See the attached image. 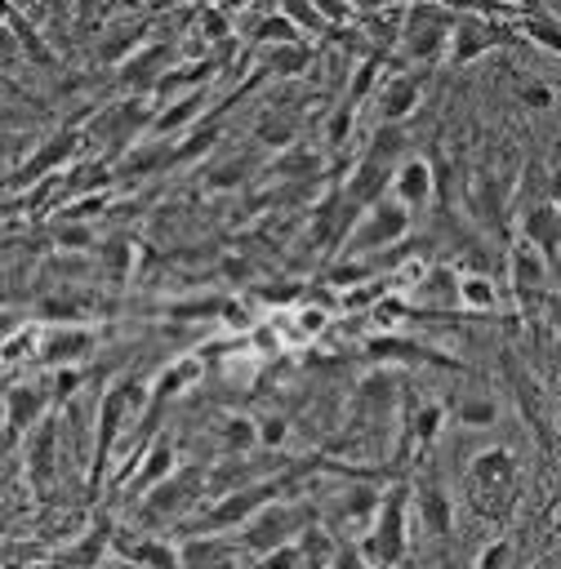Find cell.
Masks as SVG:
<instances>
[{
	"instance_id": "ba28073f",
	"label": "cell",
	"mask_w": 561,
	"mask_h": 569,
	"mask_svg": "<svg viewBox=\"0 0 561 569\" xmlns=\"http://www.w3.org/2000/svg\"><path fill=\"white\" fill-rule=\"evenodd\" d=\"M134 413V405H129V396H125V387L116 382V387H107V396H102V405H98V422H94V467H89V485L98 489V480H102V471H107V458H111V449H116V436H120V422Z\"/></svg>"
},
{
	"instance_id": "4316f807",
	"label": "cell",
	"mask_w": 561,
	"mask_h": 569,
	"mask_svg": "<svg viewBox=\"0 0 561 569\" xmlns=\"http://www.w3.org/2000/svg\"><path fill=\"white\" fill-rule=\"evenodd\" d=\"M107 542H116V538H111V520H107V516H98V520L80 533V547L62 551V556H58V565H98Z\"/></svg>"
},
{
	"instance_id": "8d00e7d4",
	"label": "cell",
	"mask_w": 561,
	"mask_h": 569,
	"mask_svg": "<svg viewBox=\"0 0 561 569\" xmlns=\"http://www.w3.org/2000/svg\"><path fill=\"white\" fill-rule=\"evenodd\" d=\"M98 271L111 276V280H125L134 271V244L125 236H111L102 249H98Z\"/></svg>"
},
{
	"instance_id": "8fae6325",
	"label": "cell",
	"mask_w": 561,
	"mask_h": 569,
	"mask_svg": "<svg viewBox=\"0 0 561 569\" xmlns=\"http://www.w3.org/2000/svg\"><path fill=\"white\" fill-rule=\"evenodd\" d=\"M508 276H512L516 302H521V307H539L543 284H548V258H543V249H534L530 240H521V244L508 253Z\"/></svg>"
},
{
	"instance_id": "cb8c5ba5",
	"label": "cell",
	"mask_w": 561,
	"mask_h": 569,
	"mask_svg": "<svg viewBox=\"0 0 561 569\" xmlns=\"http://www.w3.org/2000/svg\"><path fill=\"white\" fill-rule=\"evenodd\" d=\"M419 107V80L414 76H392L378 89V120H405Z\"/></svg>"
},
{
	"instance_id": "484cf974",
	"label": "cell",
	"mask_w": 561,
	"mask_h": 569,
	"mask_svg": "<svg viewBox=\"0 0 561 569\" xmlns=\"http://www.w3.org/2000/svg\"><path fill=\"white\" fill-rule=\"evenodd\" d=\"M396 400V378L392 373H365L361 387H356V409L370 413V418H383Z\"/></svg>"
},
{
	"instance_id": "52a82bcc",
	"label": "cell",
	"mask_w": 561,
	"mask_h": 569,
	"mask_svg": "<svg viewBox=\"0 0 561 569\" xmlns=\"http://www.w3.org/2000/svg\"><path fill=\"white\" fill-rule=\"evenodd\" d=\"M80 147H85V133H80L76 124L49 133V138L31 151V160H22V164L9 169V191H22V187H31V182H40V178H53L67 160H76Z\"/></svg>"
},
{
	"instance_id": "681fc988",
	"label": "cell",
	"mask_w": 561,
	"mask_h": 569,
	"mask_svg": "<svg viewBox=\"0 0 561 569\" xmlns=\"http://www.w3.org/2000/svg\"><path fill=\"white\" fill-rule=\"evenodd\" d=\"M325 311H329V307H321V302H316V307H298V316H294V320H298V333H303V338H316V333L325 329V320H329Z\"/></svg>"
},
{
	"instance_id": "83f0119b",
	"label": "cell",
	"mask_w": 561,
	"mask_h": 569,
	"mask_svg": "<svg viewBox=\"0 0 561 569\" xmlns=\"http://www.w3.org/2000/svg\"><path fill=\"white\" fill-rule=\"evenodd\" d=\"M227 560H236V551L218 533H196L178 551V565H227Z\"/></svg>"
},
{
	"instance_id": "d6986e66",
	"label": "cell",
	"mask_w": 561,
	"mask_h": 569,
	"mask_svg": "<svg viewBox=\"0 0 561 569\" xmlns=\"http://www.w3.org/2000/svg\"><path fill=\"white\" fill-rule=\"evenodd\" d=\"M432 191H436V173H432V164L419 160V156H405V160L396 164V173H392V196H401L410 209H419V204L432 200Z\"/></svg>"
},
{
	"instance_id": "ac0fdd59",
	"label": "cell",
	"mask_w": 561,
	"mask_h": 569,
	"mask_svg": "<svg viewBox=\"0 0 561 569\" xmlns=\"http://www.w3.org/2000/svg\"><path fill=\"white\" fill-rule=\"evenodd\" d=\"M414 498H419V520H423V529H427L432 538H450V533H454V502H450V493L441 489V480H436V476H423Z\"/></svg>"
},
{
	"instance_id": "d4e9b609",
	"label": "cell",
	"mask_w": 561,
	"mask_h": 569,
	"mask_svg": "<svg viewBox=\"0 0 561 569\" xmlns=\"http://www.w3.org/2000/svg\"><path fill=\"white\" fill-rule=\"evenodd\" d=\"M174 156H178L174 142H142V147H134V151L125 156L120 178H147V173H156V169H169Z\"/></svg>"
},
{
	"instance_id": "7dc6e473",
	"label": "cell",
	"mask_w": 561,
	"mask_h": 569,
	"mask_svg": "<svg viewBox=\"0 0 561 569\" xmlns=\"http://www.w3.org/2000/svg\"><path fill=\"white\" fill-rule=\"evenodd\" d=\"M521 31H525L530 40H539L543 49L561 53V27H557V22H548V18H525V22H521Z\"/></svg>"
},
{
	"instance_id": "4dcf8cb0",
	"label": "cell",
	"mask_w": 561,
	"mask_h": 569,
	"mask_svg": "<svg viewBox=\"0 0 561 569\" xmlns=\"http://www.w3.org/2000/svg\"><path fill=\"white\" fill-rule=\"evenodd\" d=\"M459 307H468V311H494L499 307V289H494V280L490 276H481V271H468V276H459Z\"/></svg>"
},
{
	"instance_id": "6f0895ef",
	"label": "cell",
	"mask_w": 561,
	"mask_h": 569,
	"mask_svg": "<svg viewBox=\"0 0 561 569\" xmlns=\"http://www.w3.org/2000/svg\"><path fill=\"white\" fill-rule=\"evenodd\" d=\"M508 560H512V547H508L503 538H499V542H490V547L476 556V565H485V569H490V565H508Z\"/></svg>"
},
{
	"instance_id": "9c48e42d",
	"label": "cell",
	"mask_w": 561,
	"mask_h": 569,
	"mask_svg": "<svg viewBox=\"0 0 561 569\" xmlns=\"http://www.w3.org/2000/svg\"><path fill=\"white\" fill-rule=\"evenodd\" d=\"M209 476L200 471V467H183V471H174V476H165L160 485H151L147 489V511L151 516H160V520H174L183 507H191L209 485H205Z\"/></svg>"
},
{
	"instance_id": "6da1fadb",
	"label": "cell",
	"mask_w": 561,
	"mask_h": 569,
	"mask_svg": "<svg viewBox=\"0 0 561 569\" xmlns=\"http://www.w3.org/2000/svg\"><path fill=\"white\" fill-rule=\"evenodd\" d=\"M405 516H410V485L392 480L383 489V502L361 538V560L365 565H401L410 556V538H405Z\"/></svg>"
},
{
	"instance_id": "7bdbcfd3",
	"label": "cell",
	"mask_w": 561,
	"mask_h": 569,
	"mask_svg": "<svg viewBox=\"0 0 561 569\" xmlns=\"http://www.w3.org/2000/svg\"><path fill=\"white\" fill-rule=\"evenodd\" d=\"M494 400L490 396H463L459 405H454V418L463 422V427H490L494 422Z\"/></svg>"
},
{
	"instance_id": "e0dca14e",
	"label": "cell",
	"mask_w": 561,
	"mask_h": 569,
	"mask_svg": "<svg viewBox=\"0 0 561 569\" xmlns=\"http://www.w3.org/2000/svg\"><path fill=\"white\" fill-rule=\"evenodd\" d=\"M45 387H36V382H22V387H9V396H4V427H9V445H18V436L22 431H31L36 422H40V413H45Z\"/></svg>"
},
{
	"instance_id": "8992f818",
	"label": "cell",
	"mask_w": 561,
	"mask_h": 569,
	"mask_svg": "<svg viewBox=\"0 0 561 569\" xmlns=\"http://www.w3.org/2000/svg\"><path fill=\"white\" fill-rule=\"evenodd\" d=\"M450 27H454V13L436 9V4H410L405 18H401V53L410 62H432L450 49Z\"/></svg>"
},
{
	"instance_id": "44dd1931",
	"label": "cell",
	"mask_w": 561,
	"mask_h": 569,
	"mask_svg": "<svg viewBox=\"0 0 561 569\" xmlns=\"http://www.w3.org/2000/svg\"><path fill=\"white\" fill-rule=\"evenodd\" d=\"M53 453H58V418L49 413V418L36 427V436L27 440V467H31L36 489L49 485V476H53Z\"/></svg>"
},
{
	"instance_id": "816d5d0a",
	"label": "cell",
	"mask_w": 561,
	"mask_h": 569,
	"mask_svg": "<svg viewBox=\"0 0 561 569\" xmlns=\"http://www.w3.org/2000/svg\"><path fill=\"white\" fill-rule=\"evenodd\" d=\"M76 387H80V369H71V365H58V373H53V382H49L53 400H67Z\"/></svg>"
},
{
	"instance_id": "277c9868",
	"label": "cell",
	"mask_w": 561,
	"mask_h": 569,
	"mask_svg": "<svg viewBox=\"0 0 561 569\" xmlns=\"http://www.w3.org/2000/svg\"><path fill=\"white\" fill-rule=\"evenodd\" d=\"M280 489H285V480L276 476V480H249V485H240V489H227V493H218V502L214 507H205L196 520H191V529L196 533H223V529H240L258 507H267L272 498H280Z\"/></svg>"
},
{
	"instance_id": "836d02e7",
	"label": "cell",
	"mask_w": 561,
	"mask_h": 569,
	"mask_svg": "<svg viewBox=\"0 0 561 569\" xmlns=\"http://www.w3.org/2000/svg\"><path fill=\"white\" fill-rule=\"evenodd\" d=\"M365 156H378V160H387V164H401V160H405V129H401V120H378V129H374Z\"/></svg>"
},
{
	"instance_id": "2e32d148",
	"label": "cell",
	"mask_w": 561,
	"mask_h": 569,
	"mask_svg": "<svg viewBox=\"0 0 561 569\" xmlns=\"http://www.w3.org/2000/svg\"><path fill=\"white\" fill-rule=\"evenodd\" d=\"M414 302L432 316H441L445 307H459V276L454 267L436 262V267H423L419 280H414Z\"/></svg>"
},
{
	"instance_id": "ab89813d",
	"label": "cell",
	"mask_w": 561,
	"mask_h": 569,
	"mask_svg": "<svg viewBox=\"0 0 561 569\" xmlns=\"http://www.w3.org/2000/svg\"><path fill=\"white\" fill-rule=\"evenodd\" d=\"M249 178V156H232V160H218L205 169V187L214 191H227V187H240Z\"/></svg>"
},
{
	"instance_id": "d6a6232c",
	"label": "cell",
	"mask_w": 561,
	"mask_h": 569,
	"mask_svg": "<svg viewBox=\"0 0 561 569\" xmlns=\"http://www.w3.org/2000/svg\"><path fill=\"white\" fill-rule=\"evenodd\" d=\"M312 67V49L303 40H289V44H272L267 49V71L272 76H303Z\"/></svg>"
},
{
	"instance_id": "5b68a950",
	"label": "cell",
	"mask_w": 561,
	"mask_h": 569,
	"mask_svg": "<svg viewBox=\"0 0 561 569\" xmlns=\"http://www.w3.org/2000/svg\"><path fill=\"white\" fill-rule=\"evenodd\" d=\"M307 520H316V516H312V507L276 502V498H272L267 507H258V511L240 525V547H245V551H254V556H267L272 547H280V542H289V538H298Z\"/></svg>"
},
{
	"instance_id": "db71d44e",
	"label": "cell",
	"mask_w": 561,
	"mask_h": 569,
	"mask_svg": "<svg viewBox=\"0 0 561 569\" xmlns=\"http://www.w3.org/2000/svg\"><path fill=\"white\" fill-rule=\"evenodd\" d=\"M36 347H40V333H31V329H27V333H13V338L4 342V360L13 365L22 351H36Z\"/></svg>"
},
{
	"instance_id": "ee69618b",
	"label": "cell",
	"mask_w": 561,
	"mask_h": 569,
	"mask_svg": "<svg viewBox=\"0 0 561 569\" xmlns=\"http://www.w3.org/2000/svg\"><path fill=\"white\" fill-rule=\"evenodd\" d=\"M374 80H378V53H370V58H365V62L356 67V76H352V89L343 93V102H347V107L356 111V107L365 102V93L374 89Z\"/></svg>"
},
{
	"instance_id": "f5cc1de1",
	"label": "cell",
	"mask_w": 561,
	"mask_h": 569,
	"mask_svg": "<svg viewBox=\"0 0 561 569\" xmlns=\"http://www.w3.org/2000/svg\"><path fill=\"white\" fill-rule=\"evenodd\" d=\"M200 36H205V40H232L223 9H205V13H200Z\"/></svg>"
},
{
	"instance_id": "f35d334b",
	"label": "cell",
	"mask_w": 561,
	"mask_h": 569,
	"mask_svg": "<svg viewBox=\"0 0 561 569\" xmlns=\"http://www.w3.org/2000/svg\"><path fill=\"white\" fill-rule=\"evenodd\" d=\"M316 169H321L316 151H285V156H276V160H272V173H276V178H285V182L316 178Z\"/></svg>"
},
{
	"instance_id": "d590c367",
	"label": "cell",
	"mask_w": 561,
	"mask_h": 569,
	"mask_svg": "<svg viewBox=\"0 0 561 569\" xmlns=\"http://www.w3.org/2000/svg\"><path fill=\"white\" fill-rule=\"evenodd\" d=\"M138 40H142V27H138V22H120V27H111V31H107V40H102L98 58L120 67V62H125V58L138 49Z\"/></svg>"
},
{
	"instance_id": "4fadbf2b",
	"label": "cell",
	"mask_w": 561,
	"mask_h": 569,
	"mask_svg": "<svg viewBox=\"0 0 561 569\" xmlns=\"http://www.w3.org/2000/svg\"><path fill=\"white\" fill-rule=\"evenodd\" d=\"M169 40H156V44H138L125 62H120V84L125 89H156L165 80V67H169Z\"/></svg>"
},
{
	"instance_id": "9a60e30c",
	"label": "cell",
	"mask_w": 561,
	"mask_h": 569,
	"mask_svg": "<svg viewBox=\"0 0 561 569\" xmlns=\"http://www.w3.org/2000/svg\"><path fill=\"white\" fill-rule=\"evenodd\" d=\"M392 173H396V164H387L378 156H361L352 178H347V187H343V196L365 209V204H374V200H383L392 191Z\"/></svg>"
},
{
	"instance_id": "603a6c76",
	"label": "cell",
	"mask_w": 561,
	"mask_h": 569,
	"mask_svg": "<svg viewBox=\"0 0 561 569\" xmlns=\"http://www.w3.org/2000/svg\"><path fill=\"white\" fill-rule=\"evenodd\" d=\"M4 27H9V36L22 44V53H27L36 67H58V53L40 40V31L22 18V9H18V4H4Z\"/></svg>"
},
{
	"instance_id": "ffe728a7",
	"label": "cell",
	"mask_w": 561,
	"mask_h": 569,
	"mask_svg": "<svg viewBox=\"0 0 561 569\" xmlns=\"http://www.w3.org/2000/svg\"><path fill=\"white\" fill-rule=\"evenodd\" d=\"M365 351H370L374 360H401V365H445V369L454 365V360H445L441 351H432V347H423V342H414V338H396V333L370 338Z\"/></svg>"
},
{
	"instance_id": "7c38bea8",
	"label": "cell",
	"mask_w": 561,
	"mask_h": 569,
	"mask_svg": "<svg viewBox=\"0 0 561 569\" xmlns=\"http://www.w3.org/2000/svg\"><path fill=\"white\" fill-rule=\"evenodd\" d=\"M499 44V27L494 22H485V18H476V13H459L454 18V27H450V62H472V58H481V53H490Z\"/></svg>"
},
{
	"instance_id": "5bb4252c",
	"label": "cell",
	"mask_w": 561,
	"mask_h": 569,
	"mask_svg": "<svg viewBox=\"0 0 561 569\" xmlns=\"http://www.w3.org/2000/svg\"><path fill=\"white\" fill-rule=\"evenodd\" d=\"M521 240H530L534 249H543V258H561V204L557 200H539L521 213Z\"/></svg>"
},
{
	"instance_id": "f907efd6",
	"label": "cell",
	"mask_w": 561,
	"mask_h": 569,
	"mask_svg": "<svg viewBox=\"0 0 561 569\" xmlns=\"http://www.w3.org/2000/svg\"><path fill=\"white\" fill-rule=\"evenodd\" d=\"M441 418H445V409H441V405H427V409H419V418H414V436H419V440L427 445V440L436 436Z\"/></svg>"
},
{
	"instance_id": "3957f363",
	"label": "cell",
	"mask_w": 561,
	"mask_h": 569,
	"mask_svg": "<svg viewBox=\"0 0 561 569\" xmlns=\"http://www.w3.org/2000/svg\"><path fill=\"white\" fill-rule=\"evenodd\" d=\"M405 236H410V204L387 191L383 200L361 209V218H356V227L347 236V253L361 258V253H374V249H392Z\"/></svg>"
},
{
	"instance_id": "c3c4849f",
	"label": "cell",
	"mask_w": 561,
	"mask_h": 569,
	"mask_svg": "<svg viewBox=\"0 0 561 569\" xmlns=\"http://www.w3.org/2000/svg\"><path fill=\"white\" fill-rule=\"evenodd\" d=\"M285 436H289V422H285L280 413H267V418H258V440H263L267 449L285 445Z\"/></svg>"
},
{
	"instance_id": "680465c9",
	"label": "cell",
	"mask_w": 561,
	"mask_h": 569,
	"mask_svg": "<svg viewBox=\"0 0 561 569\" xmlns=\"http://www.w3.org/2000/svg\"><path fill=\"white\" fill-rule=\"evenodd\" d=\"M521 98H525V107H534V111H548V107H552V93H548L543 84H525Z\"/></svg>"
},
{
	"instance_id": "60d3db41",
	"label": "cell",
	"mask_w": 561,
	"mask_h": 569,
	"mask_svg": "<svg viewBox=\"0 0 561 569\" xmlns=\"http://www.w3.org/2000/svg\"><path fill=\"white\" fill-rule=\"evenodd\" d=\"M329 542H334V538H329L316 520H307V525H303V533H298V547H303V560H307V565H334Z\"/></svg>"
},
{
	"instance_id": "b9f144b4",
	"label": "cell",
	"mask_w": 561,
	"mask_h": 569,
	"mask_svg": "<svg viewBox=\"0 0 561 569\" xmlns=\"http://www.w3.org/2000/svg\"><path fill=\"white\" fill-rule=\"evenodd\" d=\"M276 4H280V9H285V13H289L298 27H303V31H316V36H325V31L334 27V22H329V18L316 9V0H276Z\"/></svg>"
},
{
	"instance_id": "9f6ffc18",
	"label": "cell",
	"mask_w": 561,
	"mask_h": 569,
	"mask_svg": "<svg viewBox=\"0 0 561 569\" xmlns=\"http://www.w3.org/2000/svg\"><path fill=\"white\" fill-rule=\"evenodd\" d=\"M58 244H62V249H89L94 236H89L85 227H58Z\"/></svg>"
},
{
	"instance_id": "1f68e13d",
	"label": "cell",
	"mask_w": 561,
	"mask_h": 569,
	"mask_svg": "<svg viewBox=\"0 0 561 569\" xmlns=\"http://www.w3.org/2000/svg\"><path fill=\"white\" fill-rule=\"evenodd\" d=\"M116 547H120V560H134V565H165V569L178 565V551L160 538H134V542L116 538Z\"/></svg>"
},
{
	"instance_id": "30bf717a",
	"label": "cell",
	"mask_w": 561,
	"mask_h": 569,
	"mask_svg": "<svg viewBox=\"0 0 561 569\" xmlns=\"http://www.w3.org/2000/svg\"><path fill=\"white\" fill-rule=\"evenodd\" d=\"M94 329H80V325H45L40 329V347H36V360L58 369V365H76L94 351Z\"/></svg>"
},
{
	"instance_id": "f1b7e54d",
	"label": "cell",
	"mask_w": 561,
	"mask_h": 569,
	"mask_svg": "<svg viewBox=\"0 0 561 569\" xmlns=\"http://www.w3.org/2000/svg\"><path fill=\"white\" fill-rule=\"evenodd\" d=\"M205 98H209V84L191 89L187 98H178L174 107H165V111L151 120V133H160V138H165V133H178V129H183V124L196 116V107H205Z\"/></svg>"
},
{
	"instance_id": "bcb514c9",
	"label": "cell",
	"mask_w": 561,
	"mask_h": 569,
	"mask_svg": "<svg viewBox=\"0 0 561 569\" xmlns=\"http://www.w3.org/2000/svg\"><path fill=\"white\" fill-rule=\"evenodd\" d=\"M227 298H196V302H174L169 307V320H209V316H223Z\"/></svg>"
},
{
	"instance_id": "e575fe53",
	"label": "cell",
	"mask_w": 561,
	"mask_h": 569,
	"mask_svg": "<svg viewBox=\"0 0 561 569\" xmlns=\"http://www.w3.org/2000/svg\"><path fill=\"white\" fill-rule=\"evenodd\" d=\"M303 36V27L285 13V9H276V13H267L258 27H254V40L263 44V49H272V44H289V40H298Z\"/></svg>"
},
{
	"instance_id": "f546056e",
	"label": "cell",
	"mask_w": 561,
	"mask_h": 569,
	"mask_svg": "<svg viewBox=\"0 0 561 569\" xmlns=\"http://www.w3.org/2000/svg\"><path fill=\"white\" fill-rule=\"evenodd\" d=\"M102 182H111V169H107V164H94V160L71 164L67 173H58V191H62V200H71V196H80V191H98Z\"/></svg>"
},
{
	"instance_id": "11a10c76",
	"label": "cell",
	"mask_w": 561,
	"mask_h": 569,
	"mask_svg": "<svg viewBox=\"0 0 561 569\" xmlns=\"http://www.w3.org/2000/svg\"><path fill=\"white\" fill-rule=\"evenodd\" d=\"M347 129H352V107H347V102H338V107H334V116H329V142L338 147Z\"/></svg>"
},
{
	"instance_id": "74e56055",
	"label": "cell",
	"mask_w": 561,
	"mask_h": 569,
	"mask_svg": "<svg viewBox=\"0 0 561 569\" xmlns=\"http://www.w3.org/2000/svg\"><path fill=\"white\" fill-rule=\"evenodd\" d=\"M223 445H227V453H249L254 445H263V440H258V422L245 418V413H232V418L223 422Z\"/></svg>"
},
{
	"instance_id": "7402d4cb",
	"label": "cell",
	"mask_w": 561,
	"mask_h": 569,
	"mask_svg": "<svg viewBox=\"0 0 561 569\" xmlns=\"http://www.w3.org/2000/svg\"><path fill=\"white\" fill-rule=\"evenodd\" d=\"M178 471V449H174V440L169 436H160V440H151L147 445V453H142V462H138V471H134V489H151V485H160L165 476H174Z\"/></svg>"
},
{
	"instance_id": "f6af8a7d",
	"label": "cell",
	"mask_w": 561,
	"mask_h": 569,
	"mask_svg": "<svg viewBox=\"0 0 561 569\" xmlns=\"http://www.w3.org/2000/svg\"><path fill=\"white\" fill-rule=\"evenodd\" d=\"M294 133H298V120H289V116H267V120H258V142H263V147H289Z\"/></svg>"
},
{
	"instance_id": "7a4b0ae2",
	"label": "cell",
	"mask_w": 561,
	"mask_h": 569,
	"mask_svg": "<svg viewBox=\"0 0 561 569\" xmlns=\"http://www.w3.org/2000/svg\"><path fill=\"white\" fill-rule=\"evenodd\" d=\"M463 489H468V502L481 516H503L508 502H512V489H516V458H512V449H503V445L481 449L468 462Z\"/></svg>"
}]
</instances>
